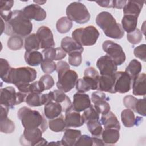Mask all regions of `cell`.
I'll return each instance as SVG.
<instances>
[{
  "label": "cell",
  "mask_w": 146,
  "mask_h": 146,
  "mask_svg": "<svg viewBox=\"0 0 146 146\" xmlns=\"http://www.w3.org/2000/svg\"><path fill=\"white\" fill-rule=\"evenodd\" d=\"M96 23L109 38L120 39L124 35L121 25L117 23L113 15L108 11H102L98 14Z\"/></svg>",
  "instance_id": "7a4b0ae2"
},
{
  "label": "cell",
  "mask_w": 146,
  "mask_h": 146,
  "mask_svg": "<svg viewBox=\"0 0 146 146\" xmlns=\"http://www.w3.org/2000/svg\"><path fill=\"white\" fill-rule=\"evenodd\" d=\"M10 68H11V67H10L8 61L5 59L1 58V59H0V70H1L0 76L2 80L7 75Z\"/></svg>",
  "instance_id": "7dc6e473"
},
{
  "label": "cell",
  "mask_w": 146,
  "mask_h": 146,
  "mask_svg": "<svg viewBox=\"0 0 146 146\" xmlns=\"http://www.w3.org/2000/svg\"><path fill=\"white\" fill-rule=\"evenodd\" d=\"M56 71L58 76L56 87L58 90L64 93L70 91L76 85L78 80L76 72L71 70L69 64L63 60L56 63Z\"/></svg>",
  "instance_id": "277c9868"
},
{
  "label": "cell",
  "mask_w": 146,
  "mask_h": 146,
  "mask_svg": "<svg viewBox=\"0 0 146 146\" xmlns=\"http://www.w3.org/2000/svg\"><path fill=\"white\" fill-rule=\"evenodd\" d=\"M142 66L141 63L137 59H132L125 68L126 72L131 78L132 81L141 72Z\"/></svg>",
  "instance_id": "e575fe53"
},
{
  "label": "cell",
  "mask_w": 146,
  "mask_h": 146,
  "mask_svg": "<svg viewBox=\"0 0 146 146\" xmlns=\"http://www.w3.org/2000/svg\"><path fill=\"white\" fill-rule=\"evenodd\" d=\"M127 1H112V7L116 9H122L127 3Z\"/></svg>",
  "instance_id": "f5cc1de1"
},
{
  "label": "cell",
  "mask_w": 146,
  "mask_h": 146,
  "mask_svg": "<svg viewBox=\"0 0 146 146\" xmlns=\"http://www.w3.org/2000/svg\"><path fill=\"white\" fill-rule=\"evenodd\" d=\"M24 47L27 51H37L40 48V42L36 34H31L25 38Z\"/></svg>",
  "instance_id": "836d02e7"
},
{
  "label": "cell",
  "mask_w": 146,
  "mask_h": 146,
  "mask_svg": "<svg viewBox=\"0 0 146 146\" xmlns=\"http://www.w3.org/2000/svg\"><path fill=\"white\" fill-rule=\"evenodd\" d=\"M39 83L43 91L51 88L55 84L53 78L49 74H45L41 76Z\"/></svg>",
  "instance_id": "b9f144b4"
},
{
  "label": "cell",
  "mask_w": 146,
  "mask_h": 146,
  "mask_svg": "<svg viewBox=\"0 0 146 146\" xmlns=\"http://www.w3.org/2000/svg\"><path fill=\"white\" fill-rule=\"evenodd\" d=\"M138 99L132 95H128L125 96L123 99V103L124 106L135 112Z\"/></svg>",
  "instance_id": "bcb514c9"
},
{
  "label": "cell",
  "mask_w": 146,
  "mask_h": 146,
  "mask_svg": "<svg viewBox=\"0 0 146 146\" xmlns=\"http://www.w3.org/2000/svg\"><path fill=\"white\" fill-rule=\"evenodd\" d=\"M133 54L135 56L145 62L146 59V45L145 44H141L135 48L133 51Z\"/></svg>",
  "instance_id": "681fc988"
},
{
  "label": "cell",
  "mask_w": 146,
  "mask_h": 146,
  "mask_svg": "<svg viewBox=\"0 0 146 146\" xmlns=\"http://www.w3.org/2000/svg\"><path fill=\"white\" fill-rule=\"evenodd\" d=\"M96 3L98 4L99 6L103 7H112L111 2L112 1H95Z\"/></svg>",
  "instance_id": "db71d44e"
},
{
  "label": "cell",
  "mask_w": 146,
  "mask_h": 146,
  "mask_svg": "<svg viewBox=\"0 0 146 146\" xmlns=\"http://www.w3.org/2000/svg\"><path fill=\"white\" fill-rule=\"evenodd\" d=\"M99 76V72L95 68L89 67L84 70L83 79L88 85L91 90H95L98 88Z\"/></svg>",
  "instance_id": "44dd1931"
},
{
  "label": "cell",
  "mask_w": 146,
  "mask_h": 146,
  "mask_svg": "<svg viewBox=\"0 0 146 146\" xmlns=\"http://www.w3.org/2000/svg\"><path fill=\"white\" fill-rule=\"evenodd\" d=\"M115 74L112 75L100 76L98 80L97 90L102 92H107L111 94H115Z\"/></svg>",
  "instance_id": "e0dca14e"
},
{
  "label": "cell",
  "mask_w": 146,
  "mask_h": 146,
  "mask_svg": "<svg viewBox=\"0 0 146 146\" xmlns=\"http://www.w3.org/2000/svg\"><path fill=\"white\" fill-rule=\"evenodd\" d=\"M76 89L78 92L84 93L86 92L89 91L91 89L86 82L83 80V79H79L76 81Z\"/></svg>",
  "instance_id": "816d5d0a"
},
{
  "label": "cell",
  "mask_w": 146,
  "mask_h": 146,
  "mask_svg": "<svg viewBox=\"0 0 146 146\" xmlns=\"http://www.w3.org/2000/svg\"><path fill=\"white\" fill-rule=\"evenodd\" d=\"M115 90L116 93L124 94L129 91L132 87V80L125 71H117L115 73Z\"/></svg>",
  "instance_id": "8fae6325"
},
{
  "label": "cell",
  "mask_w": 146,
  "mask_h": 146,
  "mask_svg": "<svg viewBox=\"0 0 146 146\" xmlns=\"http://www.w3.org/2000/svg\"><path fill=\"white\" fill-rule=\"evenodd\" d=\"M127 39L132 44H139L143 39L142 32L139 29H136L133 31L127 33Z\"/></svg>",
  "instance_id": "7bdbcfd3"
},
{
  "label": "cell",
  "mask_w": 146,
  "mask_h": 146,
  "mask_svg": "<svg viewBox=\"0 0 146 146\" xmlns=\"http://www.w3.org/2000/svg\"><path fill=\"white\" fill-rule=\"evenodd\" d=\"M52 101L59 103L63 109V112H66L72 107L70 98L65 93L59 90H55L51 91Z\"/></svg>",
  "instance_id": "ffe728a7"
},
{
  "label": "cell",
  "mask_w": 146,
  "mask_h": 146,
  "mask_svg": "<svg viewBox=\"0 0 146 146\" xmlns=\"http://www.w3.org/2000/svg\"><path fill=\"white\" fill-rule=\"evenodd\" d=\"M63 112L62 106L55 102L51 101L44 105V113L45 116L48 119H52L58 117Z\"/></svg>",
  "instance_id": "f1b7e54d"
},
{
  "label": "cell",
  "mask_w": 146,
  "mask_h": 146,
  "mask_svg": "<svg viewBox=\"0 0 146 146\" xmlns=\"http://www.w3.org/2000/svg\"><path fill=\"white\" fill-rule=\"evenodd\" d=\"M25 15L29 19L36 21H42L47 17L46 11L37 4H30L25 7L22 10Z\"/></svg>",
  "instance_id": "2e32d148"
},
{
  "label": "cell",
  "mask_w": 146,
  "mask_h": 146,
  "mask_svg": "<svg viewBox=\"0 0 146 146\" xmlns=\"http://www.w3.org/2000/svg\"><path fill=\"white\" fill-rule=\"evenodd\" d=\"M72 25V22L67 17H62L56 22V27L59 33L65 34L71 30Z\"/></svg>",
  "instance_id": "d590c367"
},
{
  "label": "cell",
  "mask_w": 146,
  "mask_h": 146,
  "mask_svg": "<svg viewBox=\"0 0 146 146\" xmlns=\"http://www.w3.org/2000/svg\"><path fill=\"white\" fill-rule=\"evenodd\" d=\"M108 99L106 94L102 91L94 92L91 95V100L94 103L95 110L102 115L110 111V105L107 102Z\"/></svg>",
  "instance_id": "7c38bea8"
},
{
  "label": "cell",
  "mask_w": 146,
  "mask_h": 146,
  "mask_svg": "<svg viewBox=\"0 0 146 146\" xmlns=\"http://www.w3.org/2000/svg\"><path fill=\"white\" fill-rule=\"evenodd\" d=\"M143 1H128L123 7L124 15H131L138 17L143 7Z\"/></svg>",
  "instance_id": "cb8c5ba5"
},
{
  "label": "cell",
  "mask_w": 146,
  "mask_h": 146,
  "mask_svg": "<svg viewBox=\"0 0 146 146\" xmlns=\"http://www.w3.org/2000/svg\"><path fill=\"white\" fill-rule=\"evenodd\" d=\"M100 123L104 127V129L114 128L119 131L120 129V123L116 115L111 111L102 115Z\"/></svg>",
  "instance_id": "4316f807"
},
{
  "label": "cell",
  "mask_w": 146,
  "mask_h": 146,
  "mask_svg": "<svg viewBox=\"0 0 146 146\" xmlns=\"http://www.w3.org/2000/svg\"><path fill=\"white\" fill-rule=\"evenodd\" d=\"M17 116L25 129L39 128L43 132L47 129L46 119L38 111L32 110L27 107H22L18 110Z\"/></svg>",
  "instance_id": "3957f363"
},
{
  "label": "cell",
  "mask_w": 146,
  "mask_h": 146,
  "mask_svg": "<svg viewBox=\"0 0 146 146\" xmlns=\"http://www.w3.org/2000/svg\"><path fill=\"white\" fill-rule=\"evenodd\" d=\"M138 17L131 15H124L121 20V26L127 33L133 31L137 27Z\"/></svg>",
  "instance_id": "1f68e13d"
},
{
  "label": "cell",
  "mask_w": 146,
  "mask_h": 146,
  "mask_svg": "<svg viewBox=\"0 0 146 146\" xmlns=\"http://www.w3.org/2000/svg\"><path fill=\"white\" fill-rule=\"evenodd\" d=\"M96 66L101 75H114L117 70V66L107 55L102 56L98 59Z\"/></svg>",
  "instance_id": "5bb4252c"
},
{
  "label": "cell",
  "mask_w": 146,
  "mask_h": 146,
  "mask_svg": "<svg viewBox=\"0 0 146 146\" xmlns=\"http://www.w3.org/2000/svg\"><path fill=\"white\" fill-rule=\"evenodd\" d=\"M51 101H52L51 91L48 94L30 92L27 94L25 99L26 104L30 107L46 105Z\"/></svg>",
  "instance_id": "9a60e30c"
},
{
  "label": "cell",
  "mask_w": 146,
  "mask_h": 146,
  "mask_svg": "<svg viewBox=\"0 0 146 146\" xmlns=\"http://www.w3.org/2000/svg\"><path fill=\"white\" fill-rule=\"evenodd\" d=\"M84 123L91 120H99V113L95 110L94 106L91 105L84 110L83 115Z\"/></svg>",
  "instance_id": "60d3db41"
},
{
  "label": "cell",
  "mask_w": 146,
  "mask_h": 146,
  "mask_svg": "<svg viewBox=\"0 0 146 146\" xmlns=\"http://www.w3.org/2000/svg\"><path fill=\"white\" fill-rule=\"evenodd\" d=\"M82 135L81 131L78 129H66L60 141L62 145L73 146Z\"/></svg>",
  "instance_id": "484cf974"
},
{
  "label": "cell",
  "mask_w": 146,
  "mask_h": 146,
  "mask_svg": "<svg viewBox=\"0 0 146 146\" xmlns=\"http://www.w3.org/2000/svg\"><path fill=\"white\" fill-rule=\"evenodd\" d=\"M5 24L3 22V19L1 18V34L5 31Z\"/></svg>",
  "instance_id": "11a10c76"
},
{
  "label": "cell",
  "mask_w": 146,
  "mask_h": 146,
  "mask_svg": "<svg viewBox=\"0 0 146 146\" xmlns=\"http://www.w3.org/2000/svg\"><path fill=\"white\" fill-rule=\"evenodd\" d=\"M43 132L40 128L24 129L20 137V143L25 146L43 145L47 144L46 139L42 137Z\"/></svg>",
  "instance_id": "9c48e42d"
},
{
  "label": "cell",
  "mask_w": 146,
  "mask_h": 146,
  "mask_svg": "<svg viewBox=\"0 0 146 146\" xmlns=\"http://www.w3.org/2000/svg\"><path fill=\"white\" fill-rule=\"evenodd\" d=\"M65 113L64 120L67 128L79 127L84 124L83 116L79 112L74 110L72 108Z\"/></svg>",
  "instance_id": "d6986e66"
},
{
  "label": "cell",
  "mask_w": 146,
  "mask_h": 146,
  "mask_svg": "<svg viewBox=\"0 0 146 146\" xmlns=\"http://www.w3.org/2000/svg\"><path fill=\"white\" fill-rule=\"evenodd\" d=\"M67 17L71 21L84 24L89 21L90 14L86 6L80 2H73L67 7Z\"/></svg>",
  "instance_id": "ba28073f"
},
{
  "label": "cell",
  "mask_w": 146,
  "mask_h": 146,
  "mask_svg": "<svg viewBox=\"0 0 146 146\" xmlns=\"http://www.w3.org/2000/svg\"><path fill=\"white\" fill-rule=\"evenodd\" d=\"M102 48L117 66L121 65L125 61V52L120 44L107 40L103 43Z\"/></svg>",
  "instance_id": "30bf717a"
},
{
  "label": "cell",
  "mask_w": 146,
  "mask_h": 146,
  "mask_svg": "<svg viewBox=\"0 0 146 146\" xmlns=\"http://www.w3.org/2000/svg\"><path fill=\"white\" fill-rule=\"evenodd\" d=\"M36 35L40 42V48L47 49L53 48L55 45L53 34L51 29L46 26H40L36 32Z\"/></svg>",
  "instance_id": "4fadbf2b"
},
{
  "label": "cell",
  "mask_w": 146,
  "mask_h": 146,
  "mask_svg": "<svg viewBox=\"0 0 146 146\" xmlns=\"http://www.w3.org/2000/svg\"><path fill=\"white\" fill-rule=\"evenodd\" d=\"M141 117H135L133 111L129 108L124 110L121 113V119L123 125L125 127L131 128L134 125H138L140 124Z\"/></svg>",
  "instance_id": "d4e9b609"
},
{
  "label": "cell",
  "mask_w": 146,
  "mask_h": 146,
  "mask_svg": "<svg viewBox=\"0 0 146 146\" xmlns=\"http://www.w3.org/2000/svg\"><path fill=\"white\" fill-rule=\"evenodd\" d=\"M91 106V99L88 94L77 92L73 96L72 109L78 112H82Z\"/></svg>",
  "instance_id": "ac0fdd59"
},
{
  "label": "cell",
  "mask_w": 146,
  "mask_h": 146,
  "mask_svg": "<svg viewBox=\"0 0 146 146\" xmlns=\"http://www.w3.org/2000/svg\"><path fill=\"white\" fill-rule=\"evenodd\" d=\"M33 30V25L24 14L22 10L12 11L9 19L5 23V33L7 35L26 36Z\"/></svg>",
  "instance_id": "6da1fadb"
},
{
  "label": "cell",
  "mask_w": 146,
  "mask_h": 146,
  "mask_svg": "<svg viewBox=\"0 0 146 146\" xmlns=\"http://www.w3.org/2000/svg\"><path fill=\"white\" fill-rule=\"evenodd\" d=\"M24 58L26 63L31 66H38L44 60L43 54L36 50L26 51Z\"/></svg>",
  "instance_id": "4dcf8cb0"
},
{
  "label": "cell",
  "mask_w": 146,
  "mask_h": 146,
  "mask_svg": "<svg viewBox=\"0 0 146 146\" xmlns=\"http://www.w3.org/2000/svg\"><path fill=\"white\" fill-rule=\"evenodd\" d=\"M75 145H84V146H92L94 145L93 137H90L87 135H83L80 136Z\"/></svg>",
  "instance_id": "c3c4849f"
},
{
  "label": "cell",
  "mask_w": 146,
  "mask_h": 146,
  "mask_svg": "<svg viewBox=\"0 0 146 146\" xmlns=\"http://www.w3.org/2000/svg\"><path fill=\"white\" fill-rule=\"evenodd\" d=\"M15 130L14 122L6 117H0V131L4 133L9 134L13 133Z\"/></svg>",
  "instance_id": "f35d334b"
},
{
  "label": "cell",
  "mask_w": 146,
  "mask_h": 146,
  "mask_svg": "<svg viewBox=\"0 0 146 146\" xmlns=\"http://www.w3.org/2000/svg\"><path fill=\"white\" fill-rule=\"evenodd\" d=\"M68 55V63L70 65L74 67H78L80 65L82 62V53L74 52Z\"/></svg>",
  "instance_id": "f6af8a7d"
},
{
  "label": "cell",
  "mask_w": 146,
  "mask_h": 146,
  "mask_svg": "<svg viewBox=\"0 0 146 146\" xmlns=\"http://www.w3.org/2000/svg\"><path fill=\"white\" fill-rule=\"evenodd\" d=\"M71 35L72 38L80 46H91L96 43L99 33L95 26H88L75 29Z\"/></svg>",
  "instance_id": "8992f818"
},
{
  "label": "cell",
  "mask_w": 146,
  "mask_h": 146,
  "mask_svg": "<svg viewBox=\"0 0 146 146\" xmlns=\"http://www.w3.org/2000/svg\"><path fill=\"white\" fill-rule=\"evenodd\" d=\"M34 2L36 3L37 5H43L44 3L46 2V1H34Z\"/></svg>",
  "instance_id": "9f6ffc18"
},
{
  "label": "cell",
  "mask_w": 146,
  "mask_h": 146,
  "mask_svg": "<svg viewBox=\"0 0 146 146\" xmlns=\"http://www.w3.org/2000/svg\"><path fill=\"white\" fill-rule=\"evenodd\" d=\"M60 45L62 48L68 55L74 52L82 53L84 51L83 46L79 44L72 38L68 36L64 37L62 39Z\"/></svg>",
  "instance_id": "603a6c76"
},
{
  "label": "cell",
  "mask_w": 146,
  "mask_h": 146,
  "mask_svg": "<svg viewBox=\"0 0 146 146\" xmlns=\"http://www.w3.org/2000/svg\"><path fill=\"white\" fill-rule=\"evenodd\" d=\"M44 59L48 60H60L66 56V52L62 47L44 49L42 51Z\"/></svg>",
  "instance_id": "83f0119b"
},
{
  "label": "cell",
  "mask_w": 146,
  "mask_h": 146,
  "mask_svg": "<svg viewBox=\"0 0 146 146\" xmlns=\"http://www.w3.org/2000/svg\"><path fill=\"white\" fill-rule=\"evenodd\" d=\"M135 112H137L139 115L145 116V99L144 98L143 99H138L137 104L135 108Z\"/></svg>",
  "instance_id": "f907efd6"
},
{
  "label": "cell",
  "mask_w": 146,
  "mask_h": 146,
  "mask_svg": "<svg viewBox=\"0 0 146 146\" xmlns=\"http://www.w3.org/2000/svg\"><path fill=\"white\" fill-rule=\"evenodd\" d=\"M146 75L145 73L139 74L134 78L132 81V87L133 94L137 96H145L146 94L145 89Z\"/></svg>",
  "instance_id": "7402d4cb"
},
{
  "label": "cell",
  "mask_w": 146,
  "mask_h": 146,
  "mask_svg": "<svg viewBox=\"0 0 146 146\" xmlns=\"http://www.w3.org/2000/svg\"><path fill=\"white\" fill-rule=\"evenodd\" d=\"M26 94L22 92H16L14 87L8 86L0 90L1 105H3L13 109L14 106L25 101Z\"/></svg>",
  "instance_id": "52a82bcc"
},
{
  "label": "cell",
  "mask_w": 146,
  "mask_h": 146,
  "mask_svg": "<svg viewBox=\"0 0 146 146\" xmlns=\"http://www.w3.org/2000/svg\"><path fill=\"white\" fill-rule=\"evenodd\" d=\"M87 128L91 134L95 137H99L101 136L103 128L99 120H91L86 123Z\"/></svg>",
  "instance_id": "8d00e7d4"
},
{
  "label": "cell",
  "mask_w": 146,
  "mask_h": 146,
  "mask_svg": "<svg viewBox=\"0 0 146 146\" xmlns=\"http://www.w3.org/2000/svg\"><path fill=\"white\" fill-rule=\"evenodd\" d=\"M14 5L13 1H0V14L1 18L6 22L11 14V9Z\"/></svg>",
  "instance_id": "74e56055"
},
{
  "label": "cell",
  "mask_w": 146,
  "mask_h": 146,
  "mask_svg": "<svg viewBox=\"0 0 146 146\" xmlns=\"http://www.w3.org/2000/svg\"><path fill=\"white\" fill-rule=\"evenodd\" d=\"M42 70L46 74H51L56 70V64L52 60L44 59L40 64Z\"/></svg>",
  "instance_id": "ee69618b"
},
{
  "label": "cell",
  "mask_w": 146,
  "mask_h": 146,
  "mask_svg": "<svg viewBox=\"0 0 146 146\" xmlns=\"http://www.w3.org/2000/svg\"><path fill=\"white\" fill-rule=\"evenodd\" d=\"M101 135L104 145L115 144L120 138L119 130L114 128L104 129Z\"/></svg>",
  "instance_id": "f546056e"
},
{
  "label": "cell",
  "mask_w": 146,
  "mask_h": 146,
  "mask_svg": "<svg viewBox=\"0 0 146 146\" xmlns=\"http://www.w3.org/2000/svg\"><path fill=\"white\" fill-rule=\"evenodd\" d=\"M7 44L8 48L11 50H19L21 49L23 47V39L21 36L18 35L11 36L7 40Z\"/></svg>",
  "instance_id": "ab89813d"
},
{
  "label": "cell",
  "mask_w": 146,
  "mask_h": 146,
  "mask_svg": "<svg viewBox=\"0 0 146 146\" xmlns=\"http://www.w3.org/2000/svg\"><path fill=\"white\" fill-rule=\"evenodd\" d=\"M48 126L49 128L55 132H62L67 128L64 117L62 114L56 118L50 119L48 121Z\"/></svg>",
  "instance_id": "d6a6232c"
},
{
  "label": "cell",
  "mask_w": 146,
  "mask_h": 146,
  "mask_svg": "<svg viewBox=\"0 0 146 146\" xmlns=\"http://www.w3.org/2000/svg\"><path fill=\"white\" fill-rule=\"evenodd\" d=\"M37 76L36 71L29 67H11L9 74L3 81L14 84L17 88L33 82Z\"/></svg>",
  "instance_id": "5b68a950"
}]
</instances>
